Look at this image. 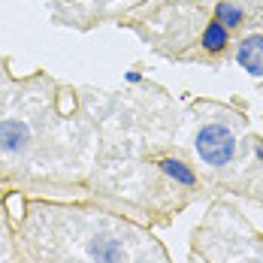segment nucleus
Here are the masks:
<instances>
[{
    "instance_id": "1",
    "label": "nucleus",
    "mask_w": 263,
    "mask_h": 263,
    "mask_svg": "<svg viewBox=\"0 0 263 263\" xmlns=\"http://www.w3.org/2000/svg\"><path fill=\"white\" fill-rule=\"evenodd\" d=\"M233 152H236V139L233 133L221 124H209L197 133V155L206 160L209 166H224L233 160Z\"/></svg>"
},
{
    "instance_id": "2",
    "label": "nucleus",
    "mask_w": 263,
    "mask_h": 263,
    "mask_svg": "<svg viewBox=\"0 0 263 263\" xmlns=\"http://www.w3.org/2000/svg\"><path fill=\"white\" fill-rule=\"evenodd\" d=\"M30 142V127L22 118H6L0 121V152L3 155H18Z\"/></svg>"
},
{
    "instance_id": "3",
    "label": "nucleus",
    "mask_w": 263,
    "mask_h": 263,
    "mask_svg": "<svg viewBox=\"0 0 263 263\" xmlns=\"http://www.w3.org/2000/svg\"><path fill=\"white\" fill-rule=\"evenodd\" d=\"M236 61L251 76H263V36H245L236 46Z\"/></svg>"
},
{
    "instance_id": "4",
    "label": "nucleus",
    "mask_w": 263,
    "mask_h": 263,
    "mask_svg": "<svg viewBox=\"0 0 263 263\" xmlns=\"http://www.w3.org/2000/svg\"><path fill=\"white\" fill-rule=\"evenodd\" d=\"M200 46L206 49V52L218 54L224 52L227 46H230V30L224 25H218V22H209V25L203 27V36H200Z\"/></svg>"
},
{
    "instance_id": "5",
    "label": "nucleus",
    "mask_w": 263,
    "mask_h": 263,
    "mask_svg": "<svg viewBox=\"0 0 263 263\" xmlns=\"http://www.w3.org/2000/svg\"><path fill=\"white\" fill-rule=\"evenodd\" d=\"M160 170H163L170 179H176V182H182V184H197V176H194V170H191L187 163H182V160H176V158L160 160Z\"/></svg>"
},
{
    "instance_id": "6",
    "label": "nucleus",
    "mask_w": 263,
    "mask_h": 263,
    "mask_svg": "<svg viewBox=\"0 0 263 263\" xmlns=\"http://www.w3.org/2000/svg\"><path fill=\"white\" fill-rule=\"evenodd\" d=\"M242 18H245V15H242V9H239L236 3H227V0H224V3L215 6V22L224 25L227 30H230V27H239L242 25Z\"/></svg>"
},
{
    "instance_id": "7",
    "label": "nucleus",
    "mask_w": 263,
    "mask_h": 263,
    "mask_svg": "<svg viewBox=\"0 0 263 263\" xmlns=\"http://www.w3.org/2000/svg\"><path fill=\"white\" fill-rule=\"evenodd\" d=\"M127 82H130V85H136V82H142V76H139L136 70H130V73H127Z\"/></svg>"
},
{
    "instance_id": "8",
    "label": "nucleus",
    "mask_w": 263,
    "mask_h": 263,
    "mask_svg": "<svg viewBox=\"0 0 263 263\" xmlns=\"http://www.w3.org/2000/svg\"><path fill=\"white\" fill-rule=\"evenodd\" d=\"M91 3H97V6H115V3H121V0H91Z\"/></svg>"
}]
</instances>
